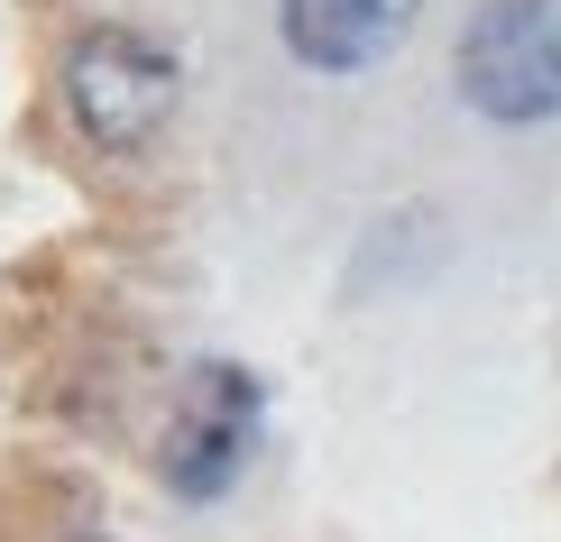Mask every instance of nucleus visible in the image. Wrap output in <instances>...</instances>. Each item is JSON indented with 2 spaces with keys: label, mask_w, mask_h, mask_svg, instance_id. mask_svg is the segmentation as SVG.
<instances>
[{
  "label": "nucleus",
  "mask_w": 561,
  "mask_h": 542,
  "mask_svg": "<svg viewBox=\"0 0 561 542\" xmlns=\"http://www.w3.org/2000/svg\"><path fill=\"white\" fill-rule=\"evenodd\" d=\"M451 83L479 120H561V0H479L451 46Z\"/></svg>",
  "instance_id": "2"
},
{
  "label": "nucleus",
  "mask_w": 561,
  "mask_h": 542,
  "mask_svg": "<svg viewBox=\"0 0 561 542\" xmlns=\"http://www.w3.org/2000/svg\"><path fill=\"white\" fill-rule=\"evenodd\" d=\"M424 0H276V37L313 74H368L405 46Z\"/></svg>",
  "instance_id": "4"
},
{
  "label": "nucleus",
  "mask_w": 561,
  "mask_h": 542,
  "mask_svg": "<svg viewBox=\"0 0 561 542\" xmlns=\"http://www.w3.org/2000/svg\"><path fill=\"white\" fill-rule=\"evenodd\" d=\"M56 542H111V533L102 524H75V533H56Z\"/></svg>",
  "instance_id": "5"
},
{
  "label": "nucleus",
  "mask_w": 561,
  "mask_h": 542,
  "mask_svg": "<svg viewBox=\"0 0 561 542\" xmlns=\"http://www.w3.org/2000/svg\"><path fill=\"white\" fill-rule=\"evenodd\" d=\"M259 433H267V387L249 368H230V359L184 368V387L167 395V423H157V478H167V497L213 506L249 469Z\"/></svg>",
  "instance_id": "3"
},
{
  "label": "nucleus",
  "mask_w": 561,
  "mask_h": 542,
  "mask_svg": "<svg viewBox=\"0 0 561 542\" xmlns=\"http://www.w3.org/2000/svg\"><path fill=\"white\" fill-rule=\"evenodd\" d=\"M65 120L92 157H111V166H129V157H148L157 138H167L175 102H184V65L167 37L129 28V19H102V28H83L65 46Z\"/></svg>",
  "instance_id": "1"
}]
</instances>
